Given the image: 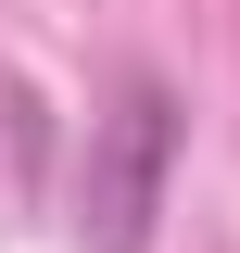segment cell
I'll list each match as a JSON object with an SVG mask.
<instances>
[{"mask_svg": "<svg viewBox=\"0 0 240 253\" xmlns=\"http://www.w3.org/2000/svg\"><path fill=\"white\" fill-rule=\"evenodd\" d=\"M164 165H177V101L126 76L114 114H89V177H76V253H152L164 215Z\"/></svg>", "mask_w": 240, "mask_h": 253, "instance_id": "obj_1", "label": "cell"}]
</instances>
